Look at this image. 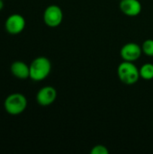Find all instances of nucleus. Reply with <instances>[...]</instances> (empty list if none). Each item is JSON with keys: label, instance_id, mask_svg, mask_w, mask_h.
I'll list each match as a JSON object with an SVG mask.
<instances>
[{"label": "nucleus", "instance_id": "6e6552de", "mask_svg": "<svg viewBox=\"0 0 153 154\" xmlns=\"http://www.w3.org/2000/svg\"><path fill=\"white\" fill-rule=\"evenodd\" d=\"M119 8L124 14L134 17L141 14L142 5L139 0H120Z\"/></svg>", "mask_w": 153, "mask_h": 154}, {"label": "nucleus", "instance_id": "1a4fd4ad", "mask_svg": "<svg viewBox=\"0 0 153 154\" xmlns=\"http://www.w3.org/2000/svg\"><path fill=\"white\" fill-rule=\"evenodd\" d=\"M11 73L19 79H30V65L22 60H15L11 64Z\"/></svg>", "mask_w": 153, "mask_h": 154}, {"label": "nucleus", "instance_id": "ddd939ff", "mask_svg": "<svg viewBox=\"0 0 153 154\" xmlns=\"http://www.w3.org/2000/svg\"><path fill=\"white\" fill-rule=\"evenodd\" d=\"M4 6H5V4H4V0H0V12H1L2 10H3Z\"/></svg>", "mask_w": 153, "mask_h": 154}, {"label": "nucleus", "instance_id": "423d86ee", "mask_svg": "<svg viewBox=\"0 0 153 154\" xmlns=\"http://www.w3.org/2000/svg\"><path fill=\"white\" fill-rule=\"evenodd\" d=\"M142 54V45L136 42H128L123 45L120 50V55L123 60L135 62L138 60Z\"/></svg>", "mask_w": 153, "mask_h": 154}, {"label": "nucleus", "instance_id": "20e7f679", "mask_svg": "<svg viewBox=\"0 0 153 154\" xmlns=\"http://www.w3.org/2000/svg\"><path fill=\"white\" fill-rule=\"evenodd\" d=\"M43 21L44 23L50 28L60 26L63 21L62 9L57 5H50L47 6L43 12Z\"/></svg>", "mask_w": 153, "mask_h": 154}, {"label": "nucleus", "instance_id": "9b49d317", "mask_svg": "<svg viewBox=\"0 0 153 154\" xmlns=\"http://www.w3.org/2000/svg\"><path fill=\"white\" fill-rule=\"evenodd\" d=\"M142 53L148 57H153V39H147L142 44Z\"/></svg>", "mask_w": 153, "mask_h": 154}, {"label": "nucleus", "instance_id": "f8f14e48", "mask_svg": "<svg viewBox=\"0 0 153 154\" xmlns=\"http://www.w3.org/2000/svg\"><path fill=\"white\" fill-rule=\"evenodd\" d=\"M109 153V150L102 144H97L92 147L90 154H108Z\"/></svg>", "mask_w": 153, "mask_h": 154}, {"label": "nucleus", "instance_id": "0eeeda50", "mask_svg": "<svg viewBox=\"0 0 153 154\" xmlns=\"http://www.w3.org/2000/svg\"><path fill=\"white\" fill-rule=\"evenodd\" d=\"M57 98V90L51 86H45L40 88L36 94V101L41 106L52 105Z\"/></svg>", "mask_w": 153, "mask_h": 154}, {"label": "nucleus", "instance_id": "f257e3e1", "mask_svg": "<svg viewBox=\"0 0 153 154\" xmlns=\"http://www.w3.org/2000/svg\"><path fill=\"white\" fill-rule=\"evenodd\" d=\"M51 71L50 60L43 56L35 58L30 64V79L33 81L44 80Z\"/></svg>", "mask_w": 153, "mask_h": 154}, {"label": "nucleus", "instance_id": "7ed1b4c3", "mask_svg": "<svg viewBox=\"0 0 153 154\" xmlns=\"http://www.w3.org/2000/svg\"><path fill=\"white\" fill-rule=\"evenodd\" d=\"M28 102L24 95L21 93H13L6 97L4 102L5 110L11 116H18L23 113L27 107Z\"/></svg>", "mask_w": 153, "mask_h": 154}, {"label": "nucleus", "instance_id": "f03ea898", "mask_svg": "<svg viewBox=\"0 0 153 154\" xmlns=\"http://www.w3.org/2000/svg\"><path fill=\"white\" fill-rule=\"evenodd\" d=\"M117 75L123 84L131 86L136 84L140 77V71L134 62L123 60L117 68Z\"/></svg>", "mask_w": 153, "mask_h": 154}, {"label": "nucleus", "instance_id": "39448f33", "mask_svg": "<svg viewBox=\"0 0 153 154\" xmlns=\"http://www.w3.org/2000/svg\"><path fill=\"white\" fill-rule=\"evenodd\" d=\"M26 26L25 19L23 15L19 14H13L9 15L5 23V30L8 33L12 35H16L21 33Z\"/></svg>", "mask_w": 153, "mask_h": 154}, {"label": "nucleus", "instance_id": "9d476101", "mask_svg": "<svg viewBox=\"0 0 153 154\" xmlns=\"http://www.w3.org/2000/svg\"><path fill=\"white\" fill-rule=\"evenodd\" d=\"M140 77L144 80H151L153 79V64L152 63H145L140 69Z\"/></svg>", "mask_w": 153, "mask_h": 154}]
</instances>
